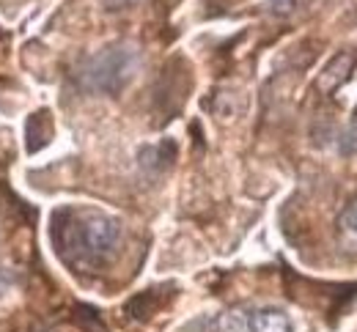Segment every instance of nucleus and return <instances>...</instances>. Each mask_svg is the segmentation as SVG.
<instances>
[{
    "label": "nucleus",
    "mask_w": 357,
    "mask_h": 332,
    "mask_svg": "<svg viewBox=\"0 0 357 332\" xmlns=\"http://www.w3.org/2000/svg\"><path fill=\"white\" fill-rule=\"evenodd\" d=\"M149 154H154V159H146L143 165L146 168H154V171H162V168H168L171 162H174V157H176V143H157V145H151V148H146Z\"/></svg>",
    "instance_id": "obj_7"
},
{
    "label": "nucleus",
    "mask_w": 357,
    "mask_h": 332,
    "mask_svg": "<svg viewBox=\"0 0 357 332\" xmlns=\"http://www.w3.org/2000/svg\"><path fill=\"white\" fill-rule=\"evenodd\" d=\"M52 138V121H50V113L47 110H39L28 118V151H39L45 148Z\"/></svg>",
    "instance_id": "obj_6"
},
{
    "label": "nucleus",
    "mask_w": 357,
    "mask_h": 332,
    "mask_svg": "<svg viewBox=\"0 0 357 332\" xmlns=\"http://www.w3.org/2000/svg\"><path fill=\"white\" fill-rule=\"evenodd\" d=\"M357 69V49H341L338 55L330 58V63L319 72V80H316V88L321 94H333L335 88H341L352 72Z\"/></svg>",
    "instance_id": "obj_3"
},
{
    "label": "nucleus",
    "mask_w": 357,
    "mask_h": 332,
    "mask_svg": "<svg viewBox=\"0 0 357 332\" xmlns=\"http://www.w3.org/2000/svg\"><path fill=\"white\" fill-rule=\"evenodd\" d=\"M248 332H294V330H291V322H289V316L283 310L264 308V310H256L248 319Z\"/></svg>",
    "instance_id": "obj_5"
},
{
    "label": "nucleus",
    "mask_w": 357,
    "mask_h": 332,
    "mask_svg": "<svg viewBox=\"0 0 357 332\" xmlns=\"http://www.w3.org/2000/svg\"><path fill=\"white\" fill-rule=\"evenodd\" d=\"M137 66H140V55L132 45H121V42L107 45L77 66L75 83L83 94L116 96L132 83Z\"/></svg>",
    "instance_id": "obj_2"
},
{
    "label": "nucleus",
    "mask_w": 357,
    "mask_h": 332,
    "mask_svg": "<svg viewBox=\"0 0 357 332\" xmlns=\"http://www.w3.org/2000/svg\"><path fill=\"white\" fill-rule=\"evenodd\" d=\"M174 297H176V285H154V288H146V291H140L137 297H132L127 302V313L132 319H137V322H146L154 313H160Z\"/></svg>",
    "instance_id": "obj_4"
},
{
    "label": "nucleus",
    "mask_w": 357,
    "mask_h": 332,
    "mask_svg": "<svg viewBox=\"0 0 357 332\" xmlns=\"http://www.w3.org/2000/svg\"><path fill=\"white\" fill-rule=\"evenodd\" d=\"M102 3H105L107 11H121V8H130V6L140 3V0H102Z\"/></svg>",
    "instance_id": "obj_9"
},
{
    "label": "nucleus",
    "mask_w": 357,
    "mask_h": 332,
    "mask_svg": "<svg viewBox=\"0 0 357 332\" xmlns=\"http://www.w3.org/2000/svg\"><path fill=\"white\" fill-rule=\"evenodd\" d=\"M338 226H341V231H344V234H349V237L357 239V200H352V203L341 212Z\"/></svg>",
    "instance_id": "obj_8"
},
{
    "label": "nucleus",
    "mask_w": 357,
    "mask_h": 332,
    "mask_svg": "<svg viewBox=\"0 0 357 332\" xmlns=\"http://www.w3.org/2000/svg\"><path fill=\"white\" fill-rule=\"evenodd\" d=\"M55 255L72 272H102L121 247V220L93 206H61L50 217Z\"/></svg>",
    "instance_id": "obj_1"
}]
</instances>
